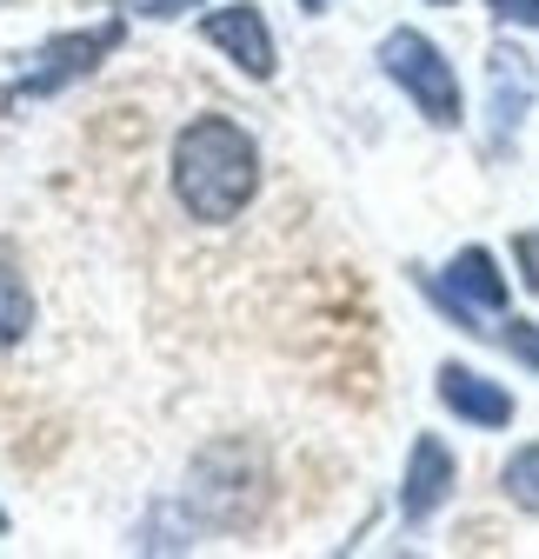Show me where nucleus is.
Masks as SVG:
<instances>
[{"label": "nucleus", "mask_w": 539, "mask_h": 559, "mask_svg": "<svg viewBox=\"0 0 539 559\" xmlns=\"http://www.w3.org/2000/svg\"><path fill=\"white\" fill-rule=\"evenodd\" d=\"M260 187V147H253V133L227 114H200L180 127L173 140V193L193 221H233L240 206L253 200Z\"/></svg>", "instance_id": "1"}, {"label": "nucleus", "mask_w": 539, "mask_h": 559, "mask_svg": "<svg viewBox=\"0 0 539 559\" xmlns=\"http://www.w3.org/2000/svg\"><path fill=\"white\" fill-rule=\"evenodd\" d=\"M380 60H386V74L414 94V107H420L427 120H440V127L459 120V81H453V60H446L427 34H414V27L386 34V40H380Z\"/></svg>", "instance_id": "2"}, {"label": "nucleus", "mask_w": 539, "mask_h": 559, "mask_svg": "<svg viewBox=\"0 0 539 559\" xmlns=\"http://www.w3.org/2000/svg\"><path fill=\"white\" fill-rule=\"evenodd\" d=\"M120 47V21H107V27H94V34H60V40H47L40 47V67H27L21 74V94H53V87H67L74 74H87V67L100 60V53H113Z\"/></svg>", "instance_id": "3"}, {"label": "nucleus", "mask_w": 539, "mask_h": 559, "mask_svg": "<svg viewBox=\"0 0 539 559\" xmlns=\"http://www.w3.org/2000/svg\"><path fill=\"white\" fill-rule=\"evenodd\" d=\"M200 34H207L220 53H233V60L247 67V74H253V81H266V74H274V40H266V21H260V8H247V0H240V8H220V14H207V27H200Z\"/></svg>", "instance_id": "4"}, {"label": "nucleus", "mask_w": 539, "mask_h": 559, "mask_svg": "<svg viewBox=\"0 0 539 559\" xmlns=\"http://www.w3.org/2000/svg\"><path fill=\"white\" fill-rule=\"evenodd\" d=\"M440 400H446L459 419H474V427H506V419H513V393L493 386V380L474 373V367H440Z\"/></svg>", "instance_id": "5"}, {"label": "nucleus", "mask_w": 539, "mask_h": 559, "mask_svg": "<svg viewBox=\"0 0 539 559\" xmlns=\"http://www.w3.org/2000/svg\"><path fill=\"white\" fill-rule=\"evenodd\" d=\"M446 493H453V453L433 433H420L414 460H407V493H399V507H407V520H427V513H440Z\"/></svg>", "instance_id": "6"}, {"label": "nucleus", "mask_w": 539, "mask_h": 559, "mask_svg": "<svg viewBox=\"0 0 539 559\" xmlns=\"http://www.w3.org/2000/svg\"><path fill=\"white\" fill-rule=\"evenodd\" d=\"M453 294H466V300H474V307H506V280H500L493 253H480V247H466V253L453 260Z\"/></svg>", "instance_id": "7"}, {"label": "nucleus", "mask_w": 539, "mask_h": 559, "mask_svg": "<svg viewBox=\"0 0 539 559\" xmlns=\"http://www.w3.org/2000/svg\"><path fill=\"white\" fill-rule=\"evenodd\" d=\"M27 320H34V300H27V287H21V273L0 266V346H14V340L27 333Z\"/></svg>", "instance_id": "8"}, {"label": "nucleus", "mask_w": 539, "mask_h": 559, "mask_svg": "<svg viewBox=\"0 0 539 559\" xmlns=\"http://www.w3.org/2000/svg\"><path fill=\"white\" fill-rule=\"evenodd\" d=\"M506 493H513L526 513H539V447H519V453L506 460Z\"/></svg>", "instance_id": "9"}, {"label": "nucleus", "mask_w": 539, "mask_h": 559, "mask_svg": "<svg viewBox=\"0 0 539 559\" xmlns=\"http://www.w3.org/2000/svg\"><path fill=\"white\" fill-rule=\"evenodd\" d=\"M513 260H519V273H526V287L539 294V234H519V240H513Z\"/></svg>", "instance_id": "10"}, {"label": "nucleus", "mask_w": 539, "mask_h": 559, "mask_svg": "<svg viewBox=\"0 0 539 559\" xmlns=\"http://www.w3.org/2000/svg\"><path fill=\"white\" fill-rule=\"evenodd\" d=\"M500 21H519V27H539V0H493Z\"/></svg>", "instance_id": "11"}, {"label": "nucleus", "mask_w": 539, "mask_h": 559, "mask_svg": "<svg viewBox=\"0 0 539 559\" xmlns=\"http://www.w3.org/2000/svg\"><path fill=\"white\" fill-rule=\"evenodd\" d=\"M120 8H141V14H180L187 0H120Z\"/></svg>", "instance_id": "12"}, {"label": "nucleus", "mask_w": 539, "mask_h": 559, "mask_svg": "<svg viewBox=\"0 0 539 559\" xmlns=\"http://www.w3.org/2000/svg\"><path fill=\"white\" fill-rule=\"evenodd\" d=\"M300 8H307V14H320V8H326V0H300Z\"/></svg>", "instance_id": "13"}, {"label": "nucleus", "mask_w": 539, "mask_h": 559, "mask_svg": "<svg viewBox=\"0 0 539 559\" xmlns=\"http://www.w3.org/2000/svg\"><path fill=\"white\" fill-rule=\"evenodd\" d=\"M0 533H8V513H0Z\"/></svg>", "instance_id": "14"}]
</instances>
